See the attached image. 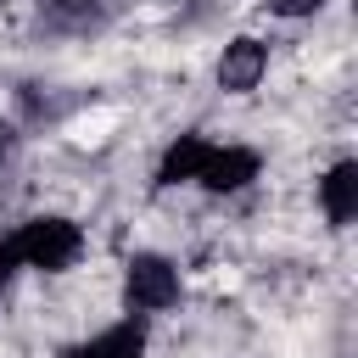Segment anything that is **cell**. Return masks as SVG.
I'll list each match as a JSON object with an SVG mask.
<instances>
[{
  "label": "cell",
  "mask_w": 358,
  "mask_h": 358,
  "mask_svg": "<svg viewBox=\"0 0 358 358\" xmlns=\"http://www.w3.org/2000/svg\"><path fill=\"white\" fill-rule=\"evenodd\" d=\"M252 179H263V157L252 145H218V140L207 145V162L196 173V185L207 196H241Z\"/></svg>",
  "instance_id": "cell-5"
},
{
  "label": "cell",
  "mask_w": 358,
  "mask_h": 358,
  "mask_svg": "<svg viewBox=\"0 0 358 358\" xmlns=\"http://www.w3.org/2000/svg\"><path fill=\"white\" fill-rule=\"evenodd\" d=\"M207 134H196V129H185V134H173L168 145H162V157H157V185L162 190H173V185H196V173H201V162H207Z\"/></svg>",
  "instance_id": "cell-7"
},
{
  "label": "cell",
  "mask_w": 358,
  "mask_h": 358,
  "mask_svg": "<svg viewBox=\"0 0 358 358\" xmlns=\"http://www.w3.org/2000/svg\"><path fill=\"white\" fill-rule=\"evenodd\" d=\"M39 22L50 34H90L106 22V0H45Z\"/></svg>",
  "instance_id": "cell-8"
},
{
  "label": "cell",
  "mask_w": 358,
  "mask_h": 358,
  "mask_svg": "<svg viewBox=\"0 0 358 358\" xmlns=\"http://www.w3.org/2000/svg\"><path fill=\"white\" fill-rule=\"evenodd\" d=\"M263 78H268V45H263L257 34L224 39V50H218V62H213V84H218L224 95H252Z\"/></svg>",
  "instance_id": "cell-3"
},
{
  "label": "cell",
  "mask_w": 358,
  "mask_h": 358,
  "mask_svg": "<svg viewBox=\"0 0 358 358\" xmlns=\"http://www.w3.org/2000/svg\"><path fill=\"white\" fill-rule=\"evenodd\" d=\"M17 106L28 112V123H56V117H62L56 95H39V84H22V90H17Z\"/></svg>",
  "instance_id": "cell-9"
},
{
  "label": "cell",
  "mask_w": 358,
  "mask_h": 358,
  "mask_svg": "<svg viewBox=\"0 0 358 358\" xmlns=\"http://www.w3.org/2000/svg\"><path fill=\"white\" fill-rule=\"evenodd\" d=\"M11 280H17V257H11V246L0 241V296L11 291Z\"/></svg>",
  "instance_id": "cell-12"
},
{
  "label": "cell",
  "mask_w": 358,
  "mask_h": 358,
  "mask_svg": "<svg viewBox=\"0 0 358 358\" xmlns=\"http://www.w3.org/2000/svg\"><path fill=\"white\" fill-rule=\"evenodd\" d=\"M319 213L330 229H352V218H358V162L352 157H336L319 173Z\"/></svg>",
  "instance_id": "cell-6"
},
{
  "label": "cell",
  "mask_w": 358,
  "mask_h": 358,
  "mask_svg": "<svg viewBox=\"0 0 358 358\" xmlns=\"http://www.w3.org/2000/svg\"><path fill=\"white\" fill-rule=\"evenodd\" d=\"M185 302V274L168 252H129L123 263V313L157 319Z\"/></svg>",
  "instance_id": "cell-2"
},
{
  "label": "cell",
  "mask_w": 358,
  "mask_h": 358,
  "mask_svg": "<svg viewBox=\"0 0 358 358\" xmlns=\"http://www.w3.org/2000/svg\"><path fill=\"white\" fill-rule=\"evenodd\" d=\"M330 0H263V11L268 17H280V22H308V17H319Z\"/></svg>",
  "instance_id": "cell-10"
},
{
  "label": "cell",
  "mask_w": 358,
  "mask_h": 358,
  "mask_svg": "<svg viewBox=\"0 0 358 358\" xmlns=\"http://www.w3.org/2000/svg\"><path fill=\"white\" fill-rule=\"evenodd\" d=\"M6 246H11V257H17V268H34V274H67V268H78V257H84V224L78 218H67V213H34V218H22L11 235H6Z\"/></svg>",
  "instance_id": "cell-1"
},
{
  "label": "cell",
  "mask_w": 358,
  "mask_h": 358,
  "mask_svg": "<svg viewBox=\"0 0 358 358\" xmlns=\"http://www.w3.org/2000/svg\"><path fill=\"white\" fill-rule=\"evenodd\" d=\"M11 151H17V123H11V117H0V168L11 162Z\"/></svg>",
  "instance_id": "cell-11"
},
{
  "label": "cell",
  "mask_w": 358,
  "mask_h": 358,
  "mask_svg": "<svg viewBox=\"0 0 358 358\" xmlns=\"http://www.w3.org/2000/svg\"><path fill=\"white\" fill-rule=\"evenodd\" d=\"M145 347H151V319L123 313L117 324H106V330H95V336L67 341V347H56L50 358H145Z\"/></svg>",
  "instance_id": "cell-4"
}]
</instances>
